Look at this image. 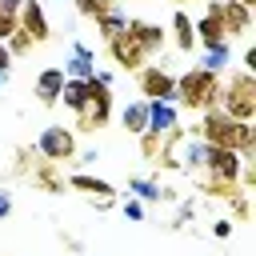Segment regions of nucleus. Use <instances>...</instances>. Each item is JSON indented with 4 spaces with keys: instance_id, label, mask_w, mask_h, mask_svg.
Listing matches in <instances>:
<instances>
[{
    "instance_id": "obj_1",
    "label": "nucleus",
    "mask_w": 256,
    "mask_h": 256,
    "mask_svg": "<svg viewBox=\"0 0 256 256\" xmlns=\"http://www.w3.org/2000/svg\"><path fill=\"white\" fill-rule=\"evenodd\" d=\"M220 88H224V72L204 68V64H192V68H184L176 76L172 104L184 108V112H192V116H200L208 108H220Z\"/></svg>"
},
{
    "instance_id": "obj_2",
    "label": "nucleus",
    "mask_w": 256,
    "mask_h": 256,
    "mask_svg": "<svg viewBox=\"0 0 256 256\" xmlns=\"http://www.w3.org/2000/svg\"><path fill=\"white\" fill-rule=\"evenodd\" d=\"M220 108L232 120H256V76L248 68H224Z\"/></svg>"
},
{
    "instance_id": "obj_3",
    "label": "nucleus",
    "mask_w": 256,
    "mask_h": 256,
    "mask_svg": "<svg viewBox=\"0 0 256 256\" xmlns=\"http://www.w3.org/2000/svg\"><path fill=\"white\" fill-rule=\"evenodd\" d=\"M84 112L76 116V124H72V132H96V128H104L108 120H112V108H116V96H112V84H108V76H92V80H84Z\"/></svg>"
},
{
    "instance_id": "obj_4",
    "label": "nucleus",
    "mask_w": 256,
    "mask_h": 256,
    "mask_svg": "<svg viewBox=\"0 0 256 256\" xmlns=\"http://www.w3.org/2000/svg\"><path fill=\"white\" fill-rule=\"evenodd\" d=\"M240 124H244V120H232L224 108H208V112H200V120L188 128V136H196V140H204V144H216V148H232V152H236Z\"/></svg>"
},
{
    "instance_id": "obj_5",
    "label": "nucleus",
    "mask_w": 256,
    "mask_h": 256,
    "mask_svg": "<svg viewBox=\"0 0 256 256\" xmlns=\"http://www.w3.org/2000/svg\"><path fill=\"white\" fill-rule=\"evenodd\" d=\"M36 152H40V160L68 164V160H76L80 140H76V132H72L68 124H48V128L36 136Z\"/></svg>"
},
{
    "instance_id": "obj_6",
    "label": "nucleus",
    "mask_w": 256,
    "mask_h": 256,
    "mask_svg": "<svg viewBox=\"0 0 256 256\" xmlns=\"http://www.w3.org/2000/svg\"><path fill=\"white\" fill-rule=\"evenodd\" d=\"M136 76V92H140V100H172L176 96V72H168L164 64H144L140 72H132Z\"/></svg>"
},
{
    "instance_id": "obj_7",
    "label": "nucleus",
    "mask_w": 256,
    "mask_h": 256,
    "mask_svg": "<svg viewBox=\"0 0 256 256\" xmlns=\"http://www.w3.org/2000/svg\"><path fill=\"white\" fill-rule=\"evenodd\" d=\"M192 28H196V48H204V52L232 44L224 36V24H220V0H204V16L192 20Z\"/></svg>"
},
{
    "instance_id": "obj_8",
    "label": "nucleus",
    "mask_w": 256,
    "mask_h": 256,
    "mask_svg": "<svg viewBox=\"0 0 256 256\" xmlns=\"http://www.w3.org/2000/svg\"><path fill=\"white\" fill-rule=\"evenodd\" d=\"M124 32L144 48V56L152 60V56H160V48L168 44V28L164 24H156V20H144V16H128L124 20Z\"/></svg>"
},
{
    "instance_id": "obj_9",
    "label": "nucleus",
    "mask_w": 256,
    "mask_h": 256,
    "mask_svg": "<svg viewBox=\"0 0 256 256\" xmlns=\"http://www.w3.org/2000/svg\"><path fill=\"white\" fill-rule=\"evenodd\" d=\"M104 48H108V60H112V64H116L120 72H140V68L148 64L144 48H140V44H136V40H132L128 32H116V36H112V40H108Z\"/></svg>"
},
{
    "instance_id": "obj_10",
    "label": "nucleus",
    "mask_w": 256,
    "mask_h": 256,
    "mask_svg": "<svg viewBox=\"0 0 256 256\" xmlns=\"http://www.w3.org/2000/svg\"><path fill=\"white\" fill-rule=\"evenodd\" d=\"M16 28H20V32H28V36H32V44L52 40V24H48V16H44V4H40V0H20V8H16Z\"/></svg>"
},
{
    "instance_id": "obj_11",
    "label": "nucleus",
    "mask_w": 256,
    "mask_h": 256,
    "mask_svg": "<svg viewBox=\"0 0 256 256\" xmlns=\"http://www.w3.org/2000/svg\"><path fill=\"white\" fill-rule=\"evenodd\" d=\"M28 180H32V188L44 192V196H64V188H68L64 164H52V160H36L32 172H28Z\"/></svg>"
},
{
    "instance_id": "obj_12",
    "label": "nucleus",
    "mask_w": 256,
    "mask_h": 256,
    "mask_svg": "<svg viewBox=\"0 0 256 256\" xmlns=\"http://www.w3.org/2000/svg\"><path fill=\"white\" fill-rule=\"evenodd\" d=\"M68 188H72V192H84V196L96 200L100 208H112L116 196H120L108 180H100V176H92V172H72V176H68Z\"/></svg>"
},
{
    "instance_id": "obj_13",
    "label": "nucleus",
    "mask_w": 256,
    "mask_h": 256,
    "mask_svg": "<svg viewBox=\"0 0 256 256\" xmlns=\"http://www.w3.org/2000/svg\"><path fill=\"white\" fill-rule=\"evenodd\" d=\"M220 24L228 40H244L252 32V8L236 4V0H220Z\"/></svg>"
},
{
    "instance_id": "obj_14",
    "label": "nucleus",
    "mask_w": 256,
    "mask_h": 256,
    "mask_svg": "<svg viewBox=\"0 0 256 256\" xmlns=\"http://www.w3.org/2000/svg\"><path fill=\"white\" fill-rule=\"evenodd\" d=\"M60 88H64V68H44V72L36 76V84H32V96H36L44 108H52V104L60 100Z\"/></svg>"
},
{
    "instance_id": "obj_15",
    "label": "nucleus",
    "mask_w": 256,
    "mask_h": 256,
    "mask_svg": "<svg viewBox=\"0 0 256 256\" xmlns=\"http://www.w3.org/2000/svg\"><path fill=\"white\" fill-rule=\"evenodd\" d=\"M180 124V108L172 104V100H148V128L152 132H168V128H176Z\"/></svg>"
},
{
    "instance_id": "obj_16",
    "label": "nucleus",
    "mask_w": 256,
    "mask_h": 256,
    "mask_svg": "<svg viewBox=\"0 0 256 256\" xmlns=\"http://www.w3.org/2000/svg\"><path fill=\"white\" fill-rule=\"evenodd\" d=\"M172 44H176L180 52H196V28H192L188 8H176V12H172Z\"/></svg>"
},
{
    "instance_id": "obj_17",
    "label": "nucleus",
    "mask_w": 256,
    "mask_h": 256,
    "mask_svg": "<svg viewBox=\"0 0 256 256\" xmlns=\"http://www.w3.org/2000/svg\"><path fill=\"white\" fill-rule=\"evenodd\" d=\"M196 188H200V192H204L208 200H224V204H228V200H232L236 192H244V188H240L236 180H228V176H204V172H200Z\"/></svg>"
},
{
    "instance_id": "obj_18",
    "label": "nucleus",
    "mask_w": 256,
    "mask_h": 256,
    "mask_svg": "<svg viewBox=\"0 0 256 256\" xmlns=\"http://www.w3.org/2000/svg\"><path fill=\"white\" fill-rule=\"evenodd\" d=\"M64 76H72V80H92L96 76V60H92V48L88 44H76L72 48V60L64 64Z\"/></svg>"
},
{
    "instance_id": "obj_19",
    "label": "nucleus",
    "mask_w": 256,
    "mask_h": 256,
    "mask_svg": "<svg viewBox=\"0 0 256 256\" xmlns=\"http://www.w3.org/2000/svg\"><path fill=\"white\" fill-rule=\"evenodd\" d=\"M120 128H124L128 136H140V132L148 128V100L124 104V108H120Z\"/></svg>"
},
{
    "instance_id": "obj_20",
    "label": "nucleus",
    "mask_w": 256,
    "mask_h": 256,
    "mask_svg": "<svg viewBox=\"0 0 256 256\" xmlns=\"http://www.w3.org/2000/svg\"><path fill=\"white\" fill-rule=\"evenodd\" d=\"M128 188H132L136 200H144V204H152V200H176V188L156 184V180H128Z\"/></svg>"
},
{
    "instance_id": "obj_21",
    "label": "nucleus",
    "mask_w": 256,
    "mask_h": 256,
    "mask_svg": "<svg viewBox=\"0 0 256 256\" xmlns=\"http://www.w3.org/2000/svg\"><path fill=\"white\" fill-rule=\"evenodd\" d=\"M84 100H88V96H84V80L64 76V88H60V100H56V104H64L68 112H76V116H80V112H84Z\"/></svg>"
},
{
    "instance_id": "obj_22",
    "label": "nucleus",
    "mask_w": 256,
    "mask_h": 256,
    "mask_svg": "<svg viewBox=\"0 0 256 256\" xmlns=\"http://www.w3.org/2000/svg\"><path fill=\"white\" fill-rule=\"evenodd\" d=\"M124 20H128V16H124L120 8H112V12H104V16H96L92 24H96V36H100V40L108 44V40H112L116 32H124Z\"/></svg>"
},
{
    "instance_id": "obj_23",
    "label": "nucleus",
    "mask_w": 256,
    "mask_h": 256,
    "mask_svg": "<svg viewBox=\"0 0 256 256\" xmlns=\"http://www.w3.org/2000/svg\"><path fill=\"white\" fill-rule=\"evenodd\" d=\"M36 160H40L36 144H20V148H16V164H12V172H16V176H28Z\"/></svg>"
},
{
    "instance_id": "obj_24",
    "label": "nucleus",
    "mask_w": 256,
    "mask_h": 256,
    "mask_svg": "<svg viewBox=\"0 0 256 256\" xmlns=\"http://www.w3.org/2000/svg\"><path fill=\"white\" fill-rule=\"evenodd\" d=\"M136 144H140V156L152 164L156 156H160V132H152V128H144L140 136H136Z\"/></svg>"
},
{
    "instance_id": "obj_25",
    "label": "nucleus",
    "mask_w": 256,
    "mask_h": 256,
    "mask_svg": "<svg viewBox=\"0 0 256 256\" xmlns=\"http://www.w3.org/2000/svg\"><path fill=\"white\" fill-rule=\"evenodd\" d=\"M4 44H8V52H12V60H16V56H28V52L36 48V44H32V36H28V32H20V28H16V32H12V36H8Z\"/></svg>"
},
{
    "instance_id": "obj_26",
    "label": "nucleus",
    "mask_w": 256,
    "mask_h": 256,
    "mask_svg": "<svg viewBox=\"0 0 256 256\" xmlns=\"http://www.w3.org/2000/svg\"><path fill=\"white\" fill-rule=\"evenodd\" d=\"M248 196H252V192H236V196L228 200V212H232V220H240V224L252 216V200H248Z\"/></svg>"
},
{
    "instance_id": "obj_27",
    "label": "nucleus",
    "mask_w": 256,
    "mask_h": 256,
    "mask_svg": "<svg viewBox=\"0 0 256 256\" xmlns=\"http://www.w3.org/2000/svg\"><path fill=\"white\" fill-rule=\"evenodd\" d=\"M76 4V12L84 16V20H96V16H104V8H100V0H72Z\"/></svg>"
},
{
    "instance_id": "obj_28",
    "label": "nucleus",
    "mask_w": 256,
    "mask_h": 256,
    "mask_svg": "<svg viewBox=\"0 0 256 256\" xmlns=\"http://www.w3.org/2000/svg\"><path fill=\"white\" fill-rule=\"evenodd\" d=\"M16 32V12H8V8H0V40H8Z\"/></svg>"
},
{
    "instance_id": "obj_29",
    "label": "nucleus",
    "mask_w": 256,
    "mask_h": 256,
    "mask_svg": "<svg viewBox=\"0 0 256 256\" xmlns=\"http://www.w3.org/2000/svg\"><path fill=\"white\" fill-rule=\"evenodd\" d=\"M124 216H128V220H144V200L128 196V200H124Z\"/></svg>"
},
{
    "instance_id": "obj_30",
    "label": "nucleus",
    "mask_w": 256,
    "mask_h": 256,
    "mask_svg": "<svg viewBox=\"0 0 256 256\" xmlns=\"http://www.w3.org/2000/svg\"><path fill=\"white\" fill-rule=\"evenodd\" d=\"M212 236H216V240H228V236H232V220H228V216L216 220V224H212Z\"/></svg>"
},
{
    "instance_id": "obj_31",
    "label": "nucleus",
    "mask_w": 256,
    "mask_h": 256,
    "mask_svg": "<svg viewBox=\"0 0 256 256\" xmlns=\"http://www.w3.org/2000/svg\"><path fill=\"white\" fill-rule=\"evenodd\" d=\"M12 68V52H8V44L0 40V72H8Z\"/></svg>"
},
{
    "instance_id": "obj_32",
    "label": "nucleus",
    "mask_w": 256,
    "mask_h": 256,
    "mask_svg": "<svg viewBox=\"0 0 256 256\" xmlns=\"http://www.w3.org/2000/svg\"><path fill=\"white\" fill-rule=\"evenodd\" d=\"M240 68H248V72H256V48H244V64Z\"/></svg>"
},
{
    "instance_id": "obj_33",
    "label": "nucleus",
    "mask_w": 256,
    "mask_h": 256,
    "mask_svg": "<svg viewBox=\"0 0 256 256\" xmlns=\"http://www.w3.org/2000/svg\"><path fill=\"white\" fill-rule=\"evenodd\" d=\"M8 212H12V196H8V192H0V220H4Z\"/></svg>"
},
{
    "instance_id": "obj_34",
    "label": "nucleus",
    "mask_w": 256,
    "mask_h": 256,
    "mask_svg": "<svg viewBox=\"0 0 256 256\" xmlns=\"http://www.w3.org/2000/svg\"><path fill=\"white\" fill-rule=\"evenodd\" d=\"M120 4H124V0H100V8H104V12H112V8H120Z\"/></svg>"
},
{
    "instance_id": "obj_35",
    "label": "nucleus",
    "mask_w": 256,
    "mask_h": 256,
    "mask_svg": "<svg viewBox=\"0 0 256 256\" xmlns=\"http://www.w3.org/2000/svg\"><path fill=\"white\" fill-rule=\"evenodd\" d=\"M0 8H8V12H16V8H20V0H0Z\"/></svg>"
},
{
    "instance_id": "obj_36",
    "label": "nucleus",
    "mask_w": 256,
    "mask_h": 256,
    "mask_svg": "<svg viewBox=\"0 0 256 256\" xmlns=\"http://www.w3.org/2000/svg\"><path fill=\"white\" fill-rule=\"evenodd\" d=\"M172 8H188V4H196V0H168Z\"/></svg>"
},
{
    "instance_id": "obj_37",
    "label": "nucleus",
    "mask_w": 256,
    "mask_h": 256,
    "mask_svg": "<svg viewBox=\"0 0 256 256\" xmlns=\"http://www.w3.org/2000/svg\"><path fill=\"white\" fill-rule=\"evenodd\" d=\"M236 4H244V8H256V0H236Z\"/></svg>"
},
{
    "instance_id": "obj_38",
    "label": "nucleus",
    "mask_w": 256,
    "mask_h": 256,
    "mask_svg": "<svg viewBox=\"0 0 256 256\" xmlns=\"http://www.w3.org/2000/svg\"><path fill=\"white\" fill-rule=\"evenodd\" d=\"M4 80H8V72H0V84H4Z\"/></svg>"
}]
</instances>
